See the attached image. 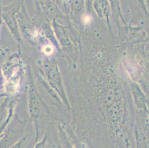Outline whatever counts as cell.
<instances>
[{"label": "cell", "mask_w": 149, "mask_h": 148, "mask_svg": "<svg viewBox=\"0 0 149 148\" xmlns=\"http://www.w3.org/2000/svg\"><path fill=\"white\" fill-rule=\"evenodd\" d=\"M134 96L135 98V100L136 101V103L137 105L141 107H143L145 105V98L143 95L142 92L140 91V89L137 87L134 88Z\"/></svg>", "instance_id": "cell-1"}, {"label": "cell", "mask_w": 149, "mask_h": 148, "mask_svg": "<svg viewBox=\"0 0 149 148\" xmlns=\"http://www.w3.org/2000/svg\"><path fill=\"white\" fill-rule=\"evenodd\" d=\"M55 48L54 46L52 45H46L42 47V51L44 53L47 55H50L52 54L54 52Z\"/></svg>", "instance_id": "cell-2"}, {"label": "cell", "mask_w": 149, "mask_h": 148, "mask_svg": "<svg viewBox=\"0 0 149 148\" xmlns=\"http://www.w3.org/2000/svg\"><path fill=\"white\" fill-rule=\"evenodd\" d=\"M91 21V18L90 17V16H86L84 17V21L85 22V23H88L90 21Z\"/></svg>", "instance_id": "cell-3"}, {"label": "cell", "mask_w": 149, "mask_h": 148, "mask_svg": "<svg viewBox=\"0 0 149 148\" xmlns=\"http://www.w3.org/2000/svg\"><path fill=\"white\" fill-rule=\"evenodd\" d=\"M148 56H149V49L148 50Z\"/></svg>", "instance_id": "cell-4"}]
</instances>
